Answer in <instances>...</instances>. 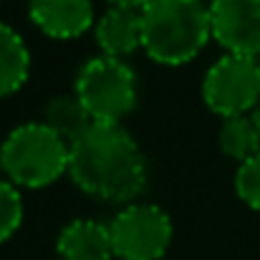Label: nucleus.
I'll use <instances>...</instances> for the list:
<instances>
[{
    "mask_svg": "<svg viewBox=\"0 0 260 260\" xmlns=\"http://www.w3.org/2000/svg\"><path fill=\"white\" fill-rule=\"evenodd\" d=\"M69 177L88 197L132 205L147 187L149 167L142 147L121 124L93 121L69 144Z\"/></svg>",
    "mask_w": 260,
    "mask_h": 260,
    "instance_id": "1",
    "label": "nucleus"
},
{
    "mask_svg": "<svg viewBox=\"0 0 260 260\" xmlns=\"http://www.w3.org/2000/svg\"><path fill=\"white\" fill-rule=\"evenodd\" d=\"M212 38L202 0H149L142 8V48L162 66H184Z\"/></svg>",
    "mask_w": 260,
    "mask_h": 260,
    "instance_id": "2",
    "label": "nucleus"
},
{
    "mask_svg": "<svg viewBox=\"0 0 260 260\" xmlns=\"http://www.w3.org/2000/svg\"><path fill=\"white\" fill-rule=\"evenodd\" d=\"M5 177L15 187L41 189L69 172V142L43 121L15 126L0 144Z\"/></svg>",
    "mask_w": 260,
    "mask_h": 260,
    "instance_id": "3",
    "label": "nucleus"
},
{
    "mask_svg": "<svg viewBox=\"0 0 260 260\" xmlns=\"http://www.w3.org/2000/svg\"><path fill=\"white\" fill-rule=\"evenodd\" d=\"M74 93L91 121L121 124L137 106V74L121 58L101 53L79 69Z\"/></svg>",
    "mask_w": 260,
    "mask_h": 260,
    "instance_id": "4",
    "label": "nucleus"
},
{
    "mask_svg": "<svg viewBox=\"0 0 260 260\" xmlns=\"http://www.w3.org/2000/svg\"><path fill=\"white\" fill-rule=\"evenodd\" d=\"M114 258L162 260L172 245V217L152 202L124 205L109 222Z\"/></svg>",
    "mask_w": 260,
    "mask_h": 260,
    "instance_id": "5",
    "label": "nucleus"
},
{
    "mask_svg": "<svg viewBox=\"0 0 260 260\" xmlns=\"http://www.w3.org/2000/svg\"><path fill=\"white\" fill-rule=\"evenodd\" d=\"M202 99L210 111L222 119L250 116L260 104V61L225 53L207 69L202 79Z\"/></svg>",
    "mask_w": 260,
    "mask_h": 260,
    "instance_id": "6",
    "label": "nucleus"
},
{
    "mask_svg": "<svg viewBox=\"0 0 260 260\" xmlns=\"http://www.w3.org/2000/svg\"><path fill=\"white\" fill-rule=\"evenodd\" d=\"M210 30L228 53L260 58V0H212Z\"/></svg>",
    "mask_w": 260,
    "mask_h": 260,
    "instance_id": "7",
    "label": "nucleus"
},
{
    "mask_svg": "<svg viewBox=\"0 0 260 260\" xmlns=\"http://www.w3.org/2000/svg\"><path fill=\"white\" fill-rule=\"evenodd\" d=\"M28 15L51 38L71 41L93 25L91 0H28Z\"/></svg>",
    "mask_w": 260,
    "mask_h": 260,
    "instance_id": "8",
    "label": "nucleus"
},
{
    "mask_svg": "<svg viewBox=\"0 0 260 260\" xmlns=\"http://www.w3.org/2000/svg\"><path fill=\"white\" fill-rule=\"evenodd\" d=\"M93 33L104 56L124 61L126 56L142 48V10L109 5L104 15L96 20Z\"/></svg>",
    "mask_w": 260,
    "mask_h": 260,
    "instance_id": "9",
    "label": "nucleus"
},
{
    "mask_svg": "<svg viewBox=\"0 0 260 260\" xmlns=\"http://www.w3.org/2000/svg\"><path fill=\"white\" fill-rule=\"evenodd\" d=\"M56 250L63 260H111L114 248L109 225L91 217L71 220L58 233Z\"/></svg>",
    "mask_w": 260,
    "mask_h": 260,
    "instance_id": "10",
    "label": "nucleus"
},
{
    "mask_svg": "<svg viewBox=\"0 0 260 260\" xmlns=\"http://www.w3.org/2000/svg\"><path fill=\"white\" fill-rule=\"evenodd\" d=\"M30 74V51L23 36L0 20V99L20 91Z\"/></svg>",
    "mask_w": 260,
    "mask_h": 260,
    "instance_id": "11",
    "label": "nucleus"
},
{
    "mask_svg": "<svg viewBox=\"0 0 260 260\" xmlns=\"http://www.w3.org/2000/svg\"><path fill=\"white\" fill-rule=\"evenodd\" d=\"M43 124L48 129H53L63 142H74L79 139L88 126L93 124L88 111L84 109V104L76 99V93H61L53 96L46 109H43Z\"/></svg>",
    "mask_w": 260,
    "mask_h": 260,
    "instance_id": "12",
    "label": "nucleus"
},
{
    "mask_svg": "<svg viewBox=\"0 0 260 260\" xmlns=\"http://www.w3.org/2000/svg\"><path fill=\"white\" fill-rule=\"evenodd\" d=\"M220 152L235 162H248L260 154V134L253 124V116H233L222 119L220 134H217Z\"/></svg>",
    "mask_w": 260,
    "mask_h": 260,
    "instance_id": "13",
    "label": "nucleus"
},
{
    "mask_svg": "<svg viewBox=\"0 0 260 260\" xmlns=\"http://www.w3.org/2000/svg\"><path fill=\"white\" fill-rule=\"evenodd\" d=\"M23 222V197L15 184L8 179L0 182V245L15 235Z\"/></svg>",
    "mask_w": 260,
    "mask_h": 260,
    "instance_id": "14",
    "label": "nucleus"
},
{
    "mask_svg": "<svg viewBox=\"0 0 260 260\" xmlns=\"http://www.w3.org/2000/svg\"><path fill=\"white\" fill-rule=\"evenodd\" d=\"M235 192L238 197L250 207L260 212V154L253 159L243 162L235 172Z\"/></svg>",
    "mask_w": 260,
    "mask_h": 260,
    "instance_id": "15",
    "label": "nucleus"
},
{
    "mask_svg": "<svg viewBox=\"0 0 260 260\" xmlns=\"http://www.w3.org/2000/svg\"><path fill=\"white\" fill-rule=\"evenodd\" d=\"M111 8H132V10H142L149 0H106Z\"/></svg>",
    "mask_w": 260,
    "mask_h": 260,
    "instance_id": "16",
    "label": "nucleus"
},
{
    "mask_svg": "<svg viewBox=\"0 0 260 260\" xmlns=\"http://www.w3.org/2000/svg\"><path fill=\"white\" fill-rule=\"evenodd\" d=\"M250 116H253V124H255V129H258V134H260V104L255 106V111Z\"/></svg>",
    "mask_w": 260,
    "mask_h": 260,
    "instance_id": "17",
    "label": "nucleus"
},
{
    "mask_svg": "<svg viewBox=\"0 0 260 260\" xmlns=\"http://www.w3.org/2000/svg\"><path fill=\"white\" fill-rule=\"evenodd\" d=\"M3 179H8V177H5V165H3V154H0V182Z\"/></svg>",
    "mask_w": 260,
    "mask_h": 260,
    "instance_id": "18",
    "label": "nucleus"
},
{
    "mask_svg": "<svg viewBox=\"0 0 260 260\" xmlns=\"http://www.w3.org/2000/svg\"><path fill=\"white\" fill-rule=\"evenodd\" d=\"M258 61H260V58H258Z\"/></svg>",
    "mask_w": 260,
    "mask_h": 260,
    "instance_id": "19",
    "label": "nucleus"
}]
</instances>
